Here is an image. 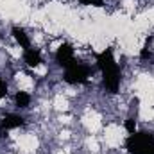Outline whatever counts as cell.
<instances>
[{
  "instance_id": "cell-7",
  "label": "cell",
  "mask_w": 154,
  "mask_h": 154,
  "mask_svg": "<svg viewBox=\"0 0 154 154\" xmlns=\"http://www.w3.org/2000/svg\"><path fill=\"white\" fill-rule=\"evenodd\" d=\"M13 38L16 39V43L25 50V48H31V41H29V36H27V32L22 29V27H13Z\"/></svg>"
},
{
  "instance_id": "cell-10",
  "label": "cell",
  "mask_w": 154,
  "mask_h": 154,
  "mask_svg": "<svg viewBox=\"0 0 154 154\" xmlns=\"http://www.w3.org/2000/svg\"><path fill=\"white\" fill-rule=\"evenodd\" d=\"M149 43H151V38L147 39V45L140 50V57H142V59H151V57H152V52L149 50Z\"/></svg>"
},
{
  "instance_id": "cell-13",
  "label": "cell",
  "mask_w": 154,
  "mask_h": 154,
  "mask_svg": "<svg viewBox=\"0 0 154 154\" xmlns=\"http://www.w3.org/2000/svg\"><path fill=\"white\" fill-rule=\"evenodd\" d=\"M0 38H2V36H0Z\"/></svg>"
},
{
  "instance_id": "cell-8",
  "label": "cell",
  "mask_w": 154,
  "mask_h": 154,
  "mask_svg": "<svg viewBox=\"0 0 154 154\" xmlns=\"http://www.w3.org/2000/svg\"><path fill=\"white\" fill-rule=\"evenodd\" d=\"M14 102H16L18 108L25 109V108H29V104H31V95L25 93V91H18V93L14 95Z\"/></svg>"
},
{
  "instance_id": "cell-11",
  "label": "cell",
  "mask_w": 154,
  "mask_h": 154,
  "mask_svg": "<svg viewBox=\"0 0 154 154\" xmlns=\"http://www.w3.org/2000/svg\"><path fill=\"white\" fill-rule=\"evenodd\" d=\"M82 5H93V7H102L104 0H79Z\"/></svg>"
},
{
  "instance_id": "cell-12",
  "label": "cell",
  "mask_w": 154,
  "mask_h": 154,
  "mask_svg": "<svg viewBox=\"0 0 154 154\" xmlns=\"http://www.w3.org/2000/svg\"><path fill=\"white\" fill-rule=\"evenodd\" d=\"M7 93H9L7 82H5V81H0V100H2V99H5V97H7Z\"/></svg>"
},
{
  "instance_id": "cell-6",
  "label": "cell",
  "mask_w": 154,
  "mask_h": 154,
  "mask_svg": "<svg viewBox=\"0 0 154 154\" xmlns=\"http://www.w3.org/2000/svg\"><path fill=\"white\" fill-rule=\"evenodd\" d=\"M23 59H25L27 66H31V68H36V66L41 65V54L34 48H25L23 50Z\"/></svg>"
},
{
  "instance_id": "cell-5",
  "label": "cell",
  "mask_w": 154,
  "mask_h": 154,
  "mask_svg": "<svg viewBox=\"0 0 154 154\" xmlns=\"http://www.w3.org/2000/svg\"><path fill=\"white\" fill-rule=\"evenodd\" d=\"M23 124H25V118H23V116L13 115V113L5 115L4 118H2V120H0V138H2V136H5L9 129H16V127H22Z\"/></svg>"
},
{
  "instance_id": "cell-2",
  "label": "cell",
  "mask_w": 154,
  "mask_h": 154,
  "mask_svg": "<svg viewBox=\"0 0 154 154\" xmlns=\"http://www.w3.org/2000/svg\"><path fill=\"white\" fill-rule=\"evenodd\" d=\"M129 154H154V134L145 131H134L125 140Z\"/></svg>"
},
{
  "instance_id": "cell-9",
  "label": "cell",
  "mask_w": 154,
  "mask_h": 154,
  "mask_svg": "<svg viewBox=\"0 0 154 154\" xmlns=\"http://www.w3.org/2000/svg\"><path fill=\"white\" fill-rule=\"evenodd\" d=\"M125 131L131 134V133H134L136 131V120L133 118V116H129L127 120H125Z\"/></svg>"
},
{
  "instance_id": "cell-3",
  "label": "cell",
  "mask_w": 154,
  "mask_h": 154,
  "mask_svg": "<svg viewBox=\"0 0 154 154\" xmlns=\"http://www.w3.org/2000/svg\"><path fill=\"white\" fill-rule=\"evenodd\" d=\"M88 77H90V68L77 61L65 68V81L68 84H84L88 82Z\"/></svg>"
},
{
  "instance_id": "cell-4",
  "label": "cell",
  "mask_w": 154,
  "mask_h": 154,
  "mask_svg": "<svg viewBox=\"0 0 154 154\" xmlns=\"http://www.w3.org/2000/svg\"><path fill=\"white\" fill-rule=\"evenodd\" d=\"M56 61H57V65L63 66V68H66V66H70L72 63H75L72 45H68V43L59 45V48H57V52H56Z\"/></svg>"
},
{
  "instance_id": "cell-1",
  "label": "cell",
  "mask_w": 154,
  "mask_h": 154,
  "mask_svg": "<svg viewBox=\"0 0 154 154\" xmlns=\"http://www.w3.org/2000/svg\"><path fill=\"white\" fill-rule=\"evenodd\" d=\"M97 66L102 74V84L109 93H116L120 86V68L115 61L113 50L106 48L100 54H97Z\"/></svg>"
}]
</instances>
